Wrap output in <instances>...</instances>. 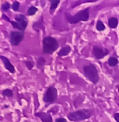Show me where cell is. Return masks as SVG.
<instances>
[{
	"label": "cell",
	"mask_w": 119,
	"mask_h": 122,
	"mask_svg": "<svg viewBox=\"0 0 119 122\" xmlns=\"http://www.w3.org/2000/svg\"><path fill=\"white\" fill-rule=\"evenodd\" d=\"M44 64H45V60L43 57H40L38 59V66L39 67H42V66H43Z\"/></svg>",
	"instance_id": "cell-19"
},
{
	"label": "cell",
	"mask_w": 119,
	"mask_h": 122,
	"mask_svg": "<svg viewBox=\"0 0 119 122\" xmlns=\"http://www.w3.org/2000/svg\"><path fill=\"white\" fill-rule=\"evenodd\" d=\"M15 20L14 21H11V24L13 25V27L14 28H18L21 31H24L27 25V19L26 18L25 16H23V14H19L15 16Z\"/></svg>",
	"instance_id": "cell-5"
},
{
	"label": "cell",
	"mask_w": 119,
	"mask_h": 122,
	"mask_svg": "<svg viewBox=\"0 0 119 122\" xmlns=\"http://www.w3.org/2000/svg\"><path fill=\"white\" fill-rule=\"evenodd\" d=\"M23 33L21 32H11V35H10V42L13 46H17L20 43V42L23 41Z\"/></svg>",
	"instance_id": "cell-7"
},
{
	"label": "cell",
	"mask_w": 119,
	"mask_h": 122,
	"mask_svg": "<svg viewBox=\"0 0 119 122\" xmlns=\"http://www.w3.org/2000/svg\"><path fill=\"white\" fill-rule=\"evenodd\" d=\"M25 64H26V66H27V67L28 68V69H32V66H33V64H32L31 61H25Z\"/></svg>",
	"instance_id": "cell-21"
},
{
	"label": "cell",
	"mask_w": 119,
	"mask_h": 122,
	"mask_svg": "<svg viewBox=\"0 0 119 122\" xmlns=\"http://www.w3.org/2000/svg\"><path fill=\"white\" fill-rule=\"evenodd\" d=\"M2 94L4 95V96H6V97H12V96H13V92H12L11 90L6 89V90H4V91L2 92Z\"/></svg>",
	"instance_id": "cell-17"
},
{
	"label": "cell",
	"mask_w": 119,
	"mask_h": 122,
	"mask_svg": "<svg viewBox=\"0 0 119 122\" xmlns=\"http://www.w3.org/2000/svg\"><path fill=\"white\" fill-rule=\"evenodd\" d=\"M0 58H1L2 61H3V65H4L5 68H6L7 70H8L10 72L14 73L15 72L14 66H13V65L10 63L9 60H8L7 57H5V56H0Z\"/></svg>",
	"instance_id": "cell-9"
},
{
	"label": "cell",
	"mask_w": 119,
	"mask_h": 122,
	"mask_svg": "<svg viewBox=\"0 0 119 122\" xmlns=\"http://www.w3.org/2000/svg\"><path fill=\"white\" fill-rule=\"evenodd\" d=\"M114 119L116 120L118 122H119V113H116V114H114Z\"/></svg>",
	"instance_id": "cell-23"
},
{
	"label": "cell",
	"mask_w": 119,
	"mask_h": 122,
	"mask_svg": "<svg viewBox=\"0 0 119 122\" xmlns=\"http://www.w3.org/2000/svg\"><path fill=\"white\" fill-rule=\"evenodd\" d=\"M43 52L46 54H51L58 47V42L55 38L52 37H47L43 41Z\"/></svg>",
	"instance_id": "cell-3"
},
{
	"label": "cell",
	"mask_w": 119,
	"mask_h": 122,
	"mask_svg": "<svg viewBox=\"0 0 119 122\" xmlns=\"http://www.w3.org/2000/svg\"><path fill=\"white\" fill-rule=\"evenodd\" d=\"M57 97H58L57 89L54 88L53 86H50L48 87L47 92L44 94L43 101H45L46 103H48V104H52L56 101Z\"/></svg>",
	"instance_id": "cell-6"
},
{
	"label": "cell",
	"mask_w": 119,
	"mask_h": 122,
	"mask_svg": "<svg viewBox=\"0 0 119 122\" xmlns=\"http://www.w3.org/2000/svg\"><path fill=\"white\" fill-rule=\"evenodd\" d=\"M71 51V47L69 46H66V47H63L58 52V56H67L68 53Z\"/></svg>",
	"instance_id": "cell-11"
},
{
	"label": "cell",
	"mask_w": 119,
	"mask_h": 122,
	"mask_svg": "<svg viewBox=\"0 0 119 122\" xmlns=\"http://www.w3.org/2000/svg\"><path fill=\"white\" fill-rule=\"evenodd\" d=\"M56 122H67L64 118H58L56 120Z\"/></svg>",
	"instance_id": "cell-22"
},
{
	"label": "cell",
	"mask_w": 119,
	"mask_h": 122,
	"mask_svg": "<svg viewBox=\"0 0 119 122\" xmlns=\"http://www.w3.org/2000/svg\"><path fill=\"white\" fill-rule=\"evenodd\" d=\"M118 91H119V86H118Z\"/></svg>",
	"instance_id": "cell-25"
},
{
	"label": "cell",
	"mask_w": 119,
	"mask_h": 122,
	"mask_svg": "<svg viewBox=\"0 0 119 122\" xmlns=\"http://www.w3.org/2000/svg\"><path fill=\"white\" fill-rule=\"evenodd\" d=\"M84 75L86 76L88 80H90L92 83L96 84L99 81V75H98L97 70L96 66L92 64H90L88 66H84L83 68Z\"/></svg>",
	"instance_id": "cell-4"
},
{
	"label": "cell",
	"mask_w": 119,
	"mask_h": 122,
	"mask_svg": "<svg viewBox=\"0 0 119 122\" xmlns=\"http://www.w3.org/2000/svg\"><path fill=\"white\" fill-rule=\"evenodd\" d=\"M118 63V59L115 57H110L109 60H108V64L111 66H115Z\"/></svg>",
	"instance_id": "cell-14"
},
{
	"label": "cell",
	"mask_w": 119,
	"mask_h": 122,
	"mask_svg": "<svg viewBox=\"0 0 119 122\" xmlns=\"http://www.w3.org/2000/svg\"><path fill=\"white\" fill-rule=\"evenodd\" d=\"M108 50L106 48H102L99 47H94L93 50H92V53H93L94 56L97 59H101L103 56H105L106 55L108 54Z\"/></svg>",
	"instance_id": "cell-8"
},
{
	"label": "cell",
	"mask_w": 119,
	"mask_h": 122,
	"mask_svg": "<svg viewBox=\"0 0 119 122\" xmlns=\"http://www.w3.org/2000/svg\"><path fill=\"white\" fill-rule=\"evenodd\" d=\"M18 8H19V3L18 2H14L13 4V9L14 11H18Z\"/></svg>",
	"instance_id": "cell-20"
},
{
	"label": "cell",
	"mask_w": 119,
	"mask_h": 122,
	"mask_svg": "<svg viewBox=\"0 0 119 122\" xmlns=\"http://www.w3.org/2000/svg\"><path fill=\"white\" fill-rule=\"evenodd\" d=\"M35 116L40 118L43 122H53V119H52L51 115L48 114V113L38 112L35 114Z\"/></svg>",
	"instance_id": "cell-10"
},
{
	"label": "cell",
	"mask_w": 119,
	"mask_h": 122,
	"mask_svg": "<svg viewBox=\"0 0 119 122\" xmlns=\"http://www.w3.org/2000/svg\"><path fill=\"white\" fill-rule=\"evenodd\" d=\"M37 11H38L37 8H35V7H30V8H28V10H27V15H29V16L34 15Z\"/></svg>",
	"instance_id": "cell-15"
},
{
	"label": "cell",
	"mask_w": 119,
	"mask_h": 122,
	"mask_svg": "<svg viewBox=\"0 0 119 122\" xmlns=\"http://www.w3.org/2000/svg\"><path fill=\"white\" fill-rule=\"evenodd\" d=\"M118 21L117 18H109V20H108V25H109V27L111 28H115L118 26Z\"/></svg>",
	"instance_id": "cell-12"
},
{
	"label": "cell",
	"mask_w": 119,
	"mask_h": 122,
	"mask_svg": "<svg viewBox=\"0 0 119 122\" xmlns=\"http://www.w3.org/2000/svg\"><path fill=\"white\" fill-rule=\"evenodd\" d=\"M3 19H5V20H7V21H8V22H9V23H11V21H10V19L8 18V17L6 16V15L3 14Z\"/></svg>",
	"instance_id": "cell-24"
},
{
	"label": "cell",
	"mask_w": 119,
	"mask_h": 122,
	"mask_svg": "<svg viewBox=\"0 0 119 122\" xmlns=\"http://www.w3.org/2000/svg\"><path fill=\"white\" fill-rule=\"evenodd\" d=\"M97 29L98 31H103L105 29L104 24H103V22L100 21V20H98L97 23Z\"/></svg>",
	"instance_id": "cell-16"
},
{
	"label": "cell",
	"mask_w": 119,
	"mask_h": 122,
	"mask_svg": "<svg viewBox=\"0 0 119 122\" xmlns=\"http://www.w3.org/2000/svg\"><path fill=\"white\" fill-rule=\"evenodd\" d=\"M92 113L93 111L92 109H83L69 113L68 115V117L71 121H78L89 118L92 115Z\"/></svg>",
	"instance_id": "cell-1"
},
{
	"label": "cell",
	"mask_w": 119,
	"mask_h": 122,
	"mask_svg": "<svg viewBox=\"0 0 119 122\" xmlns=\"http://www.w3.org/2000/svg\"><path fill=\"white\" fill-rule=\"evenodd\" d=\"M51 2V7H50V13H53L54 10L57 8V6L59 4V0H52Z\"/></svg>",
	"instance_id": "cell-13"
},
{
	"label": "cell",
	"mask_w": 119,
	"mask_h": 122,
	"mask_svg": "<svg viewBox=\"0 0 119 122\" xmlns=\"http://www.w3.org/2000/svg\"><path fill=\"white\" fill-rule=\"evenodd\" d=\"M10 8V5L8 3H5L2 5V11L3 12H7L8 10V8Z\"/></svg>",
	"instance_id": "cell-18"
},
{
	"label": "cell",
	"mask_w": 119,
	"mask_h": 122,
	"mask_svg": "<svg viewBox=\"0 0 119 122\" xmlns=\"http://www.w3.org/2000/svg\"><path fill=\"white\" fill-rule=\"evenodd\" d=\"M89 18V8H85L82 11L78 12L75 15L67 14V19L68 22L71 24L77 23L80 21H87Z\"/></svg>",
	"instance_id": "cell-2"
}]
</instances>
